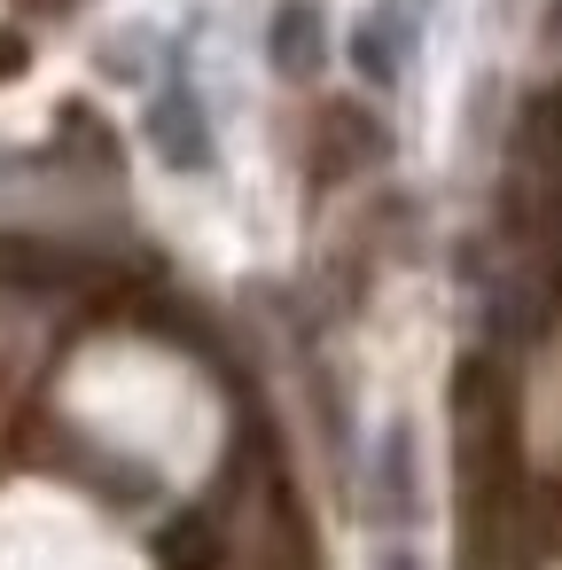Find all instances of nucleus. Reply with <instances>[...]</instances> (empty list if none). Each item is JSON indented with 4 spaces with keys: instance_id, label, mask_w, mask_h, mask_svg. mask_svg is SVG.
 <instances>
[{
    "instance_id": "nucleus-1",
    "label": "nucleus",
    "mask_w": 562,
    "mask_h": 570,
    "mask_svg": "<svg viewBox=\"0 0 562 570\" xmlns=\"http://www.w3.org/2000/svg\"><path fill=\"white\" fill-rule=\"evenodd\" d=\"M274 71H321V17L313 0H289V9L274 17Z\"/></svg>"
},
{
    "instance_id": "nucleus-2",
    "label": "nucleus",
    "mask_w": 562,
    "mask_h": 570,
    "mask_svg": "<svg viewBox=\"0 0 562 570\" xmlns=\"http://www.w3.org/2000/svg\"><path fill=\"white\" fill-rule=\"evenodd\" d=\"M157 149L172 157V165H204L211 149H204V126H196V110H188V95H172L165 110H157Z\"/></svg>"
},
{
    "instance_id": "nucleus-3",
    "label": "nucleus",
    "mask_w": 562,
    "mask_h": 570,
    "mask_svg": "<svg viewBox=\"0 0 562 570\" xmlns=\"http://www.w3.org/2000/svg\"><path fill=\"white\" fill-rule=\"evenodd\" d=\"M17 9H40V17H63V9H79V0H17Z\"/></svg>"
},
{
    "instance_id": "nucleus-4",
    "label": "nucleus",
    "mask_w": 562,
    "mask_h": 570,
    "mask_svg": "<svg viewBox=\"0 0 562 570\" xmlns=\"http://www.w3.org/2000/svg\"><path fill=\"white\" fill-rule=\"evenodd\" d=\"M383 570H422V562H414L406 547H391V554H383Z\"/></svg>"
},
{
    "instance_id": "nucleus-5",
    "label": "nucleus",
    "mask_w": 562,
    "mask_h": 570,
    "mask_svg": "<svg viewBox=\"0 0 562 570\" xmlns=\"http://www.w3.org/2000/svg\"><path fill=\"white\" fill-rule=\"evenodd\" d=\"M9 63H24V48H17V40H0V71H9Z\"/></svg>"
}]
</instances>
